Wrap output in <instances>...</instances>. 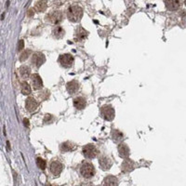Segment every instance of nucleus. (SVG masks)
Returning a JSON list of instances; mask_svg holds the SVG:
<instances>
[{
    "mask_svg": "<svg viewBox=\"0 0 186 186\" xmlns=\"http://www.w3.org/2000/svg\"><path fill=\"white\" fill-rule=\"evenodd\" d=\"M67 17L73 22H77L82 19L83 17V9L81 7L77 5H73L68 8L67 11Z\"/></svg>",
    "mask_w": 186,
    "mask_h": 186,
    "instance_id": "f257e3e1",
    "label": "nucleus"
},
{
    "mask_svg": "<svg viewBox=\"0 0 186 186\" xmlns=\"http://www.w3.org/2000/svg\"><path fill=\"white\" fill-rule=\"evenodd\" d=\"M101 116L103 119L107 121H112L115 118L116 112L113 106L111 105H103L101 109Z\"/></svg>",
    "mask_w": 186,
    "mask_h": 186,
    "instance_id": "f03ea898",
    "label": "nucleus"
},
{
    "mask_svg": "<svg viewBox=\"0 0 186 186\" xmlns=\"http://www.w3.org/2000/svg\"><path fill=\"white\" fill-rule=\"evenodd\" d=\"M80 173L84 178H86V179L91 178L95 173L94 166H93L91 163H88V162L84 163V164L81 166Z\"/></svg>",
    "mask_w": 186,
    "mask_h": 186,
    "instance_id": "7ed1b4c3",
    "label": "nucleus"
},
{
    "mask_svg": "<svg viewBox=\"0 0 186 186\" xmlns=\"http://www.w3.org/2000/svg\"><path fill=\"white\" fill-rule=\"evenodd\" d=\"M82 153H83V155H84L86 158L92 159L97 156V155H98V150H97L96 147L93 144H87L83 147Z\"/></svg>",
    "mask_w": 186,
    "mask_h": 186,
    "instance_id": "20e7f679",
    "label": "nucleus"
},
{
    "mask_svg": "<svg viewBox=\"0 0 186 186\" xmlns=\"http://www.w3.org/2000/svg\"><path fill=\"white\" fill-rule=\"evenodd\" d=\"M63 13H61V11H59V10H55V11L50 12L49 15H47L46 19H47V22H51V23L58 24L63 21Z\"/></svg>",
    "mask_w": 186,
    "mask_h": 186,
    "instance_id": "39448f33",
    "label": "nucleus"
},
{
    "mask_svg": "<svg viewBox=\"0 0 186 186\" xmlns=\"http://www.w3.org/2000/svg\"><path fill=\"white\" fill-rule=\"evenodd\" d=\"M46 61V58L44 56L43 53L41 52H35L33 54L32 56V61H31V63L33 66H35V68H39Z\"/></svg>",
    "mask_w": 186,
    "mask_h": 186,
    "instance_id": "423d86ee",
    "label": "nucleus"
},
{
    "mask_svg": "<svg viewBox=\"0 0 186 186\" xmlns=\"http://www.w3.org/2000/svg\"><path fill=\"white\" fill-rule=\"evenodd\" d=\"M58 61L61 64V66L64 68H70L74 63V58L71 54H63L59 57Z\"/></svg>",
    "mask_w": 186,
    "mask_h": 186,
    "instance_id": "0eeeda50",
    "label": "nucleus"
},
{
    "mask_svg": "<svg viewBox=\"0 0 186 186\" xmlns=\"http://www.w3.org/2000/svg\"><path fill=\"white\" fill-rule=\"evenodd\" d=\"M49 169H50V172L52 173L53 175H55V176H59V175L61 173V171H63V166L61 162L55 160V161H52V162H51L50 166H49Z\"/></svg>",
    "mask_w": 186,
    "mask_h": 186,
    "instance_id": "6e6552de",
    "label": "nucleus"
},
{
    "mask_svg": "<svg viewBox=\"0 0 186 186\" xmlns=\"http://www.w3.org/2000/svg\"><path fill=\"white\" fill-rule=\"evenodd\" d=\"M99 164H100L101 169H102V170H108V169H111L113 162H112V160L109 157L105 156V155H102V156H101L100 159H99Z\"/></svg>",
    "mask_w": 186,
    "mask_h": 186,
    "instance_id": "1a4fd4ad",
    "label": "nucleus"
},
{
    "mask_svg": "<svg viewBox=\"0 0 186 186\" xmlns=\"http://www.w3.org/2000/svg\"><path fill=\"white\" fill-rule=\"evenodd\" d=\"M31 83L34 89H40L43 88V82L39 74H34L31 75Z\"/></svg>",
    "mask_w": 186,
    "mask_h": 186,
    "instance_id": "9d476101",
    "label": "nucleus"
},
{
    "mask_svg": "<svg viewBox=\"0 0 186 186\" xmlns=\"http://www.w3.org/2000/svg\"><path fill=\"white\" fill-rule=\"evenodd\" d=\"M121 169L124 172L127 173V172H130L134 169V162L130 159H127L126 158L125 160L123 161L121 165Z\"/></svg>",
    "mask_w": 186,
    "mask_h": 186,
    "instance_id": "9b49d317",
    "label": "nucleus"
},
{
    "mask_svg": "<svg viewBox=\"0 0 186 186\" xmlns=\"http://www.w3.org/2000/svg\"><path fill=\"white\" fill-rule=\"evenodd\" d=\"M118 153H119V155L121 158H127L129 156V154H130V151H129V148L126 143H121V144L118 146Z\"/></svg>",
    "mask_w": 186,
    "mask_h": 186,
    "instance_id": "f8f14e48",
    "label": "nucleus"
},
{
    "mask_svg": "<svg viewBox=\"0 0 186 186\" xmlns=\"http://www.w3.org/2000/svg\"><path fill=\"white\" fill-rule=\"evenodd\" d=\"M37 106H38V103H37V102L34 98L30 97V98H28L27 100H26L25 108H26V110H27L28 112L32 113V112L35 111V109L37 108Z\"/></svg>",
    "mask_w": 186,
    "mask_h": 186,
    "instance_id": "ddd939ff",
    "label": "nucleus"
},
{
    "mask_svg": "<svg viewBox=\"0 0 186 186\" xmlns=\"http://www.w3.org/2000/svg\"><path fill=\"white\" fill-rule=\"evenodd\" d=\"M66 88H67V91H68L70 94H74V93H77L79 89V83L75 80L70 81V82L67 83Z\"/></svg>",
    "mask_w": 186,
    "mask_h": 186,
    "instance_id": "4468645a",
    "label": "nucleus"
},
{
    "mask_svg": "<svg viewBox=\"0 0 186 186\" xmlns=\"http://www.w3.org/2000/svg\"><path fill=\"white\" fill-rule=\"evenodd\" d=\"M165 3H166V7L168 8V9L170 11H174L180 8L179 0H166Z\"/></svg>",
    "mask_w": 186,
    "mask_h": 186,
    "instance_id": "2eb2a0df",
    "label": "nucleus"
},
{
    "mask_svg": "<svg viewBox=\"0 0 186 186\" xmlns=\"http://www.w3.org/2000/svg\"><path fill=\"white\" fill-rule=\"evenodd\" d=\"M103 186H118V180L115 176H107L103 180Z\"/></svg>",
    "mask_w": 186,
    "mask_h": 186,
    "instance_id": "dca6fc26",
    "label": "nucleus"
},
{
    "mask_svg": "<svg viewBox=\"0 0 186 186\" xmlns=\"http://www.w3.org/2000/svg\"><path fill=\"white\" fill-rule=\"evenodd\" d=\"M87 102L83 97H77L74 100V106L77 110H82L86 107Z\"/></svg>",
    "mask_w": 186,
    "mask_h": 186,
    "instance_id": "f3484780",
    "label": "nucleus"
},
{
    "mask_svg": "<svg viewBox=\"0 0 186 186\" xmlns=\"http://www.w3.org/2000/svg\"><path fill=\"white\" fill-rule=\"evenodd\" d=\"M19 74H20L22 78L27 79L29 78L30 74H31V69L26 65H22L19 68Z\"/></svg>",
    "mask_w": 186,
    "mask_h": 186,
    "instance_id": "a211bd4d",
    "label": "nucleus"
},
{
    "mask_svg": "<svg viewBox=\"0 0 186 186\" xmlns=\"http://www.w3.org/2000/svg\"><path fill=\"white\" fill-rule=\"evenodd\" d=\"M52 34L55 38L61 39V38H63V37L64 36L65 32H64V30L63 29V27H61V26H56V27L53 28Z\"/></svg>",
    "mask_w": 186,
    "mask_h": 186,
    "instance_id": "6ab92c4d",
    "label": "nucleus"
},
{
    "mask_svg": "<svg viewBox=\"0 0 186 186\" xmlns=\"http://www.w3.org/2000/svg\"><path fill=\"white\" fill-rule=\"evenodd\" d=\"M88 36V32L82 27H78L75 31V37L77 39L81 41V40H84L86 37Z\"/></svg>",
    "mask_w": 186,
    "mask_h": 186,
    "instance_id": "aec40b11",
    "label": "nucleus"
},
{
    "mask_svg": "<svg viewBox=\"0 0 186 186\" xmlns=\"http://www.w3.org/2000/svg\"><path fill=\"white\" fill-rule=\"evenodd\" d=\"M47 0H41V1H38V2L35 4V10L38 12H44L47 9Z\"/></svg>",
    "mask_w": 186,
    "mask_h": 186,
    "instance_id": "412c9836",
    "label": "nucleus"
},
{
    "mask_svg": "<svg viewBox=\"0 0 186 186\" xmlns=\"http://www.w3.org/2000/svg\"><path fill=\"white\" fill-rule=\"evenodd\" d=\"M75 149V145L73 144L72 142H69V141H66V142H63L61 144V150L63 152H70L73 151Z\"/></svg>",
    "mask_w": 186,
    "mask_h": 186,
    "instance_id": "4be33fe9",
    "label": "nucleus"
},
{
    "mask_svg": "<svg viewBox=\"0 0 186 186\" xmlns=\"http://www.w3.org/2000/svg\"><path fill=\"white\" fill-rule=\"evenodd\" d=\"M112 137L116 142H119L122 139H123V133L121 131H119L118 129H113L112 132Z\"/></svg>",
    "mask_w": 186,
    "mask_h": 186,
    "instance_id": "5701e85b",
    "label": "nucleus"
},
{
    "mask_svg": "<svg viewBox=\"0 0 186 186\" xmlns=\"http://www.w3.org/2000/svg\"><path fill=\"white\" fill-rule=\"evenodd\" d=\"M21 91L23 95H29L31 94V87L27 84L26 82L22 83V88H21Z\"/></svg>",
    "mask_w": 186,
    "mask_h": 186,
    "instance_id": "b1692460",
    "label": "nucleus"
},
{
    "mask_svg": "<svg viewBox=\"0 0 186 186\" xmlns=\"http://www.w3.org/2000/svg\"><path fill=\"white\" fill-rule=\"evenodd\" d=\"M36 164L38 166V168H40L41 169H45L46 166H47L46 161L43 158H41V157H37L36 158Z\"/></svg>",
    "mask_w": 186,
    "mask_h": 186,
    "instance_id": "393cba45",
    "label": "nucleus"
},
{
    "mask_svg": "<svg viewBox=\"0 0 186 186\" xmlns=\"http://www.w3.org/2000/svg\"><path fill=\"white\" fill-rule=\"evenodd\" d=\"M31 54V50L30 49H26V50H24L23 52L21 54L20 56V61H24L26 59H27L28 57H29V55Z\"/></svg>",
    "mask_w": 186,
    "mask_h": 186,
    "instance_id": "a878e982",
    "label": "nucleus"
},
{
    "mask_svg": "<svg viewBox=\"0 0 186 186\" xmlns=\"http://www.w3.org/2000/svg\"><path fill=\"white\" fill-rule=\"evenodd\" d=\"M24 47V42L23 40H20L19 41V44H18V51L22 50V49Z\"/></svg>",
    "mask_w": 186,
    "mask_h": 186,
    "instance_id": "bb28decb",
    "label": "nucleus"
},
{
    "mask_svg": "<svg viewBox=\"0 0 186 186\" xmlns=\"http://www.w3.org/2000/svg\"><path fill=\"white\" fill-rule=\"evenodd\" d=\"M50 118H52V116L51 115H46L45 119H44V123H47V121H50Z\"/></svg>",
    "mask_w": 186,
    "mask_h": 186,
    "instance_id": "cd10ccee",
    "label": "nucleus"
},
{
    "mask_svg": "<svg viewBox=\"0 0 186 186\" xmlns=\"http://www.w3.org/2000/svg\"><path fill=\"white\" fill-rule=\"evenodd\" d=\"M27 16H28V17H33V16H34V10L33 9H29V10H28Z\"/></svg>",
    "mask_w": 186,
    "mask_h": 186,
    "instance_id": "c85d7f7f",
    "label": "nucleus"
},
{
    "mask_svg": "<svg viewBox=\"0 0 186 186\" xmlns=\"http://www.w3.org/2000/svg\"><path fill=\"white\" fill-rule=\"evenodd\" d=\"M23 123H24V126H25V127H29V120H28L27 118H24Z\"/></svg>",
    "mask_w": 186,
    "mask_h": 186,
    "instance_id": "c756f323",
    "label": "nucleus"
},
{
    "mask_svg": "<svg viewBox=\"0 0 186 186\" xmlns=\"http://www.w3.org/2000/svg\"><path fill=\"white\" fill-rule=\"evenodd\" d=\"M7 145H8V148L9 149V141H7Z\"/></svg>",
    "mask_w": 186,
    "mask_h": 186,
    "instance_id": "7c9ffc66",
    "label": "nucleus"
},
{
    "mask_svg": "<svg viewBox=\"0 0 186 186\" xmlns=\"http://www.w3.org/2000/svg\"><path fill=\"white\" fill-rule=\"evenodd\" d=\"M184 4H185V5H186V0H185V1H184Z\"/></svg>",
    "mask_w": 186,
    "mask_h": 186,
    "instance_id": "2f4dec72",
    "label": "nucleus"
}]
</instances>
